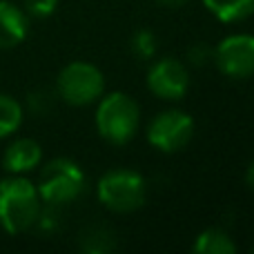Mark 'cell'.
I'll list each match as a JSON object with an SVG mask.
<instances>
[{
	"mask_svg": "<svg viewBox=\"0 0 254 254\" xmlns=\"http://www.w3.org/2000/svg\"><path fill=\"white\" fill-rule=\"evenodd\" d=\"M185 61H188V65H192V67L210 65V63H214V47H210V45H205V43L190 45L188 52H185Z\"/></svg>",
	"mask_w": 254,
	"mask_h": 254,
	"instance_id": "obj_17",
	"label": "cell"
},
{
	"mask_svg": "<svg viewBox=\"0 0 254 254\" xmlns=\"http://www.w3.org/2000/svg\"><path fill=\"white\" fill-rule=\"evenodd\" d=\"M58 7V0H25V13L31 18H49Z\"/></svg>",
	"mask_w": 254,
	"mask_h": 254,
	"instance_id": "obj_18",
	"label": "cell"
},
{
	"mask_svg": "<svg viewBox=\"0 0 254 254\" xmlns=\"http://www.w3.org/2000/svg\"><path fill=\"white\" fill-rule=\"evenodd\" d=\"M54 105H56V89L40 87V89L29 92V96H27V107H29L31 114L45 116L54 110Z\"/></svg>",
	"mask_w": 254,
	"mask_h": 254,
	"instance_id": "obj_16",
	"label": "cell"
},
{
	"mask_svg": "<svg viewBox=\"0 0 254 254\" xmlns=\"http://www.w3.org/2000/svg\"><path fill=\"white\" fill-rule=\"evenodd\" d=\"M214 65L228 78L243 80L254 76V36L232 34L214 47Z\"/></svg>",
	"mask_w": 254,
	"mask_h": 254,
	"instance_id": "obj_7",
	"label": "cell"
},
{
	"mask_svg": "<svg viewBox=\"0 0 254 254\" xmlns=\"http://www.w3.org/2000/svg\"><path fill=\"white\" fill-rule=\"evenodd\" d=\"M22 105L16 98L0 94V138H7L22 123Z\"/></svg>",
	"mask_w": 254,
	"mask_h": 254,
	"instance_id": "obj_14",
	"label": "cell"
},
{
	"mask_svg": "<svg viewBox=\"0 0 254 254\" xmlns=\"http://www.w3.org/2000/svg\"><path fill=\"white\" fill-rule=\"evenodd\" d=\"M43 201L31 181L22 176L0 181V225L9 234H22L34 228Z\"/></svg>",
	"mask_w": 254,
	"mask_h": 254,
	"instance_id": "obj_1",
	"label": "cell"
},
{
	"mask_svg": "<svg viewBox=\"0 0 254 254\" xmlns=\"http://www.w3.org/2000/svg\"><path fill=\"white\" fill-rule=\"evenodd\" d=\"M156 4H161V7L165 9H181L183 4H188L190 0H154Z\"/></svg>",
	"mask_w": 254,
	"mask_h": 254,
	"instance_id": "obj_19",
	"label": "cell"
},
{
	"mask_svg": "<svg viewBox=\"0 0 254 254\" xmlns=\"http://www.w3.org/2000/svg\"><path fill=\"white\" fill-rule=\"evenodd\" d=\"M252 252H254V246H252Z\"/></svg>",
	"mask_w": 254,
	"mask_h": 254,
	"instance_id": "obj_21",
	"label": "cell"
},
{
	"mask_svg": "<svg viewBox=\"0 0 254 254\" xmlns=\"http://www.w3.org/2000/svg\"><path fill=\"white\" fill-rule=\"evenodd\" d=\"M78 246L89 254H107L116 248V234L107 225L92 223L78 234Z\"/></svg>",
	"mask_w": 254,
	"mask_h": 254,
	"instance_id": "obj_11",
	"label": "cell"
},
{
	"mask_svg": "<svg viewBox=\"0 0 254 254\" xmlns=\"http://www.w3.org/2000/svg\"><path fill=\"white\" fill-rule=\"evenodd\" d=\"M140 125L138 103L125 92L103 94L96 107V129L107 143L125 145L136 136Z\"/></svg>",
	"mask_w": 254,
	"mask_h": 254,
	"instance_id": "obj_2",
	"label": "cell"
},
{
	"mask_svg": "<svg viewBox=\"0 0 254 254\" xmlns=\"http://www.w3.org/2000/svg\"><path fill=\"white\" fill-rule=\"evenodd\" d=\"M203 4L221 22H239L254 13V0H203Z\"/></svg>",
	"mask_w": 254,
	"mask_h": 254,
	"instance_id": "obj_12",
	"label": "cell"
},
{
	"mask_svg": "<svg viewBox=\"0 0 254 254\" xmlns=\"http://www.w3.org/2000/svg\"><path fill=\"white\" fill-rule=\"evenodd\" d=\"M43 161V149L34 138H18L4 149L2 165L11 174H25L31 172Z\"/></svg>",
	"mask_w": 254,
	"mask_h": 254,
	"instance_id": "obj_10",
	"label": "cell"
},
{
	"mask_svg": "<svg viewBox=\"0 0 254 254\" xmlns=\"http://www.w3.org/2000/svg\"><path fill=\"white\" fill-rule=\"evenodd\" d=\"M192 250L196 254H234L237 252V243L232 241V237L225 230L207 228L196 237Z\"/></svg>",
	"mask_w": 254,
	"mask_h": 254,
	"instance_id": "obj_13",
	"label": "cell"
},
{
	"mask_svg": "<svg viewBox=\"0 0 254 254\" xmlns=\"http://www.w3.org/2000/svg\"><path fill=\"white\" fill-rule=\"evenodd\" d=\"M246 185L254 192V161L248 165V170H246Z\"/></svg>",
	"mask_w": 254,
	"mask_h": 254,
	"instance_id": "obj_20",
	"label": "cell"
},
{
	"mask_svg": "<svg viewBox=\"0 0 254 254\" xmlns=\"http://www.w3.org/2000/svg\"><path fill=\"white\" fill-rule=\"evenodd\" d=\"M43 205L63 207L80 196L85 190V172L71 158H52L40 170V179L36 185Z\"/></svg>",
	"mask_w": 254,
	"mask_h": 254,
	"instance_id": "obj_3",
	"label": "cell"
},
{
	"mask_svg": "<svg viewBox=\"0 0 254 254\" xmlns=\"http://www.w3.org/2000/svg\"><path fill=\"white\" fill-rule=\"evenodd\" d=\"M194 136V119L181 110H163L147 125V140L163 154L181 152Z\"/></svg>",
	"mask_w": 254,
	"mask_h": 254,
	"instance_id": "obj_6",
	"label": "cell"
},
{
	"mask_svg": "<svg viewBox=\"0 0 254 254\" xmlns=\"http://www.w3.org/2000/svg\"><path fill=\"white\" fill-rule=\"evenodd\" d=\"M98 201L114 214H129L143 207L147 198V183L134 170H112L98 181Z\"/></svg>",
	"mask_w": 254,
	"mask_h": 254,
	"instance_id": "obj_4",
	"label": "cell"
},
{
	"mask_svg": "<svg viewBox=\"0 0 254 254\" xmlns=\"http://www.w3.org/2000/svg\"><path fill=\"white\" fill-rule=\"evenodd\" d=\"M105 94V76L96 65L85 61L69 63L56 78V96L67 105L85 107Z\"/></svg>",
	"mask_w": 254,
	"mask_h": 254,
	"instance_id": "obj_5",
	"label": "cell"
},
{
	"mask_svg": "<svg viewBox=\"0 0 254 254\" xmlns=\"http://www.w3.org/2000/svg\"><path fill=\"white\" fill-rule=\"evenodd\" d=\"M29 34V18L20 7L9 0H0V49L20 45Z\"/></svg>",
	"mask_w": 254,
	"mask_h": 254,
	"instance_id": "obj_9",
	"label": "cell"
},
{
	"mask_svg": "<svg viewBox=\"0 0 254 254\" xmlns=\"http://www.w3.org/2000/svg\"><path fill=\"white\" fill-rule=\"evenodd\" d=\"M147 87L163 101H181L190 87V74L179 58H158L147 71Z\"/></svg>",
	"mask_w": 254,
	"mask_h": 254,
	"instance_id": "obj_8",
	"label": "cell"
},
{
	"mask_svg": "<svg viewBox=\"0 0 254 254\" xmlns=\"http://www.w3.org/2000/svg\"><path fill=\"white\" fill-rule=\"evenodd\" d=\"M131 52L140 58V61H149L156 56L158 52V40L152 29H138L131 36Z\"/></svg>",
	"mask_w": 254,
	"mask_h": 254,
	"instance_id": "obj_15",
	"label": "cell"
}]
</instances>
